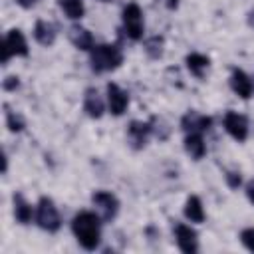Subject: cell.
<instances>
[{"instance_id":"obj_1","label":"cell","mask_w":254,"mask_h":254,"mask_svg":"<svg viewBox=\"0 0 254 254\" xmlns=\"http://www.w3.org/2000/svg\"><path fill=\"white\" fill-rule=\"evenodd\" d=\"M71 230L85 250H95L101 240V222L95 212L81 210L71 220Z\"/></svg>"},{"instance_id":"obj_2","label":"cell","mask_w":254,"mask_h":254,"mask_svg":"<svg viewBox=\"0 0 254 254\" xmlns=\"http://www.w3.org/2000/svg\"><path fill=\"white\" fill-rule=\"evenodd\" d=\"M89 62H91V69L95 73L113 71L121 65L123 54H121V48L115 44H99L89 50Z\"/></svg>"},{"instance_id":"obj_3","label":"cell","mask_w":254,"mask_h":254,"mask_svg":"<svg viewBox=\"0 0 254 254\" xmlns=\"http://www.w3.org/2000/svg\"><path fill=\"white\" fill-rule=\"evenodd\" d=\"M36 222L40 228L48 230V232H58L62 226V218L60 212L54 204V200L50 196H42L38 200V208H36Z\"/></svg>"},{"instance_id":"obj_4","label":"cell","mask_w":254,"mask_h":254,"mask_svg":"<svg viewBox=\"0 0 254 254\" xmlns=\"http://www.w3.org/2000/svg\"><path fill=\"white\" fill-rule=\"evenodd\" d=\"M121 20H123V32L127 34V38L131 40H141L143 38V12L139 8L137 2H129L125 8H123V14H121Z\"/></svg>"},{"instance_id":"obj_5","label":"cell","mask_w":254,"mask_h":254,"mask_svg":"<svg viewBox=\"0 0 254 254\" xmlns=\"http://www.w3.org/2000/svg\"><path fill=\"white\" fill-rule=\"evenodd\" d=\"M91 202L95 204V208H97V212H99V218L105 220V222L113 220L115 214H117V210H119V200H117V196L111 194V192H107V190H95V192L91 194Z\"/></svg>"},{"instance_id":"obj_6","label":"cell","mask_w":254,"mask_h":254,"mask_svg":"<svg viewBox=\"0 0 254 254\" xmlns=\"http://www.w3.org/2000/svg\"><path fill=\"white\" fill-rule=\"evenodd\" d=\"M224 129L232 139L242 143L248 137V119L236 111H228L224 115Z\"/></svg>"},{"instance_id":"obj_7","label":"cell","mask_w":254,"mask_h":254,"mask_svg":"<svg viewBox=\"0 0 254 254\" xmlns=\"http://www.w3.org/2000/svg\"><path fill=\"white\" fill-rule=\"evenodd\" d=\"M175 238H177L179 248L185 254H194L198 250V238H196V232L190 226H187L183 222H177L175 224Z\"/></svg>"},{"instance_id":"obj_8","label":"cell","mask_w":254,"mask_h":254,"mask_svg":"<svg viewBox=\"0 0 254 254\" xmlns=\"http://www.w3.org/2000/svg\"><path fill=\"white\" fill-rule=\"evenodd\" d=\"M153 131V121L149 123H143V121H131L129 127H127V139L131 143L133 149H143L149 135Z\"/></svg>"},{"instance_id":"obj_9","label":"cell","mask_w":254,"mask_h":254,"mask_svg":"<svg viewBox=\"0 0 254 254\" xmlns=\"http://www.w3.org/2000/svg\"><path fill=\"white\" fill-rule=\"evenodd\" d=\"M107 103L113 115H123V111L129 105V95L117 83H107Z\"/></svg>"},{"instance_id":"obj_10","label":"cell","mask_w":254,"mask_h":254,"mask_svg":"<svg viewBox=\"0 0 254 254\" xmlns=\"http://www.w3.org/2000/svg\"><path fill=\"white\" fill-rule=\"evenodd\" d=\"M230 87H232V91H234L238 97H242V99H248V97L252 95V91H254L252 79H250L242 69H238V67H234L232 73H230Z\"/></svg>"},{"instance_id":"obj_11","label":"cell","mask_w":254,"mask_h":254,"mask_svg":"<svg viewBox=\"0 0 254 254\" xmlns=\"http://www.w3.org/2000/svg\"><path fill=\"white\" fill-rule=\"evenodd\" d=\"M212 125V119L206 115H200L196 111H189L183 119H181V127L185 133H202Z\"/></svg>"},{"instance_id":"obj_12","label":"cell","mask_w":254,"mask_h":254,"mask_svg":"<svg viewBox=\"0 0 254 254\" xmlns=\"http://www.w3.org/2000/svg\"><path fill=\"white\" fill-rule=\"evenodd\" d=\"M83 109L85 113L91 117V119H99L105 111V105H103V99L101 95L97 93L95 87H87L85 89V95H83Z\"/></svg>"},{"instance_id":"obj_13","label":"cell","mask_w":254,"mask_h":254,"mask_svg":"<svg viewBox=\"0 0 254 254\" xmlns=\"http://www.w3.org/2000/svg\"><path fill=\"white\" fill-rule=\"evenodd\" d=\"M67 36H69V42H71L77 50L89 52V50L95 46V44H93V36H91V32H89L87 28L79 26V24H73V26L69 28Z\"/></svg>"},{"instance_id":"obj_14","label":"cell","mask_w":254,"mask_h":254,"mask_svg":"<svg viewBox=\"0 0 254 254\" xmlns=\"http://www.w3.org/2000/svg\"><path fill=\"white\" fill-rule=\"evenodd\" d=\"M4 42H6V46L10 48L12 56H28V42H26L24 34H22L18 28H12V30L6 34Z\"/></svg>"},{"instance_id":"obj_15","label":"cell","mask_w":254,"mask_h":254,"mask_svg":"<svg viewBox=\"0 0 254 254\" xmlns=\"http://www.w3.org/2000/svg\"><path fill=\"white\" fill-rule=\"evenodd\" d=\"M34 38L42 46H52L56 42V26L46 20H38L34 26Z\"/></svg>"},{"instance_id":"obj_16","label":"cell","mask_w":254,"mask_h":254,"mask_svg":"<svg viewBox=\"0 0 254 254\" xmlns=\"http://www.w3.org/2000/svg\"><path fill=\"white\" fill-rule=\"evenodd\" d=\"M185 149L187 153L192 157V159H202L204 153H206V145H204V139L200 133H187L185 137Z\"/></svg>"},{"instance_id":"obj_17","label":"cell","mask_w":254,"mask_h":254,"mask_svg":"<svg viewBox=\"0 0 254 254\" xmlns=\"http://www.w3.org/2000/svg\"><path fill=\"white\" fill-rule=\"evenodd\" d=\"M185 64H187V67H189V71H190L192 75H196V77H204V71L208 69L210 60H208L206 56H202V54L192 52V54H189V56L185 58Z\"/></svg>"},{"instance_id":"obj_18","label":"cell","mask_w":254,"mask_h":254,"mask_svg":"<svg viewBox=\"0 0 254 254\" xmlns=\"http://www.w3.org/2000/svg\"><path fill=\"white\" fill-rule=\"evenodd\" d=\"M185 216L190 222H204V208L196 194H190L185 202Z\"/></svg>"},{"instance_id":"obj_19","label":"cell","mask_w":254,"mask_h":254,"mask_svg":"<svg viewBox=\"0 0 254 254\" xmlns=\"http://www.w3.org/2000/svg\"><path fill=\"white\" fill-rule=\"evenodd\" d=\"M32 214H34V210H32L30 202L20 192L14 194V216H16V220L20 224H28L32 220Z\"/></svg>"},{"instance_id":"obj_20","label":"cell","mask_w":254,"mask_h":254,"mask_svg":"<svg viewBox=\"0 0 254 254\" xmlns=\"http://www.w3.org/2000/svg\"><path fill=\"white\" fill-rule=\"evenodd\" d=\"M60 8L65 12V16L69 20H79L85 12L83 0H60Z\"/></svg>"},{"instance_id":"obj_21","label":"cell","mask_w":254,"mask_h":254,"mask_svg":"<svg viewBox=\"0 0 254 254\" xmlns=\"http://www.w3.org/2000/svg\"><path fill=\"white\" fill-rule=\"evenodd\" d=\"M145 50H147L149 58H153V60L161 58V56H163V38H161V36H153L151 40H147Z\"/></svg>"},{"instance_id":"obj_22","label":"cell","mask_w":254,"mask_h":254,"mask_svg":"<svg viewBox=\"0 0 254 254\" xmlns=\"http://www.w3.org/2000/svg\"><path fill=\"white\" fill-rule=\"evenodd\" d=\"M6 123H8V129H10L12 133H20V131L26 127L22 115H18L16 111H10L8 107H6Z\"/></svg>"},{"instance_id":"obj_23","label":"cell","mask_w":254,"mask_h":254,"mask_svg":"<svg viewBox=\"0 0 254 254\" xmlns=\"http://www.w3.org/2000/svg\"><path fill=\"white\" fill-rule=\"evenodd\" d=\"M240 240H242V244H244L250 252H254V226L244 228V230L240 232Z\"/></svg>"},{"instance_id":"obj_24","label":"cell","mask_w":254,"mask_h":254,"mask_svg":"<svg viewBox=\"0 0 254 254\" xmlns=\"http://www.w3.org/2000/svg\"><path fill=\"white\" fill-rule=\"evenodd\" d=\"M226 183H228L230 189H238L240 183H242L240 173H236V171H228V173H226Z\"/></svg>"},{"instance_id":"obj_25","label":"cell","mask_w":254,"mask_h":254,"mask_svg":"<svg viewBox=\"0 0 254 254\" xmlns=\"http://www.w3.org/2000/svg\"><path fill=\"white\" fill-rule=\"evenodd\" d=\"M18 85H20V81H18V77H14V75L6 77V79H4V83H2V87H4V89H8V91H10V89H16Z\"/></svg>"},{"instance_id":"obj_26","label":"cell","mask_w":254,"mask_h":254,"mask_svg":"<svg viewBox=\"0 0 254 254\" xmlns=\"http://www.w3.org/2000/svg\"><path fill=\"white\" fill-rule=\"evenodd\" d=\"M0 50H2V64L6 65L8 64V60H10V56H12V52H10V48L6 46V42L2 40V46H0Z\"/></svg>"},{"instance_id":"obj_27","label":"cell","mask_w":254,"mask_h":254,"mask_svg":"<svg viewBox=\"0 0 254 254\" xmlns=\"http://www.w3.org/2000/svg\"><path fill=\"white\" fill-rule=\"evenodd\" d=\"M246 196H248V200L254 204V179L246 183Z\"/></svg>"},{"instance_id":"obj_28","label":"cell","mask_w":254,"mask_h":254,"mask_svg":"<svg viewBox=\"0 0 254 254\" xmlns=\"http://www.w3.org/2000/svg\"><path fill=\"white\" fill-rule=\"evenodd\" d=\"M36 2H38V0H18V4H20L22 8H32Z\"/></svg>"},{"instance_id":"obj_29","label":"cell","mask_w":254,"mask_h":254,"mask_svg":"<svg viewBox=\"0 0 254 254\" xmlns=\"http://www.w3.org/2000/svg\"><path fill=\"white\" fill-rule=\"evenodd\" d=\"M167 6L169 8H177L179 6V0H167Z\"/></svg>"},{"instance_id":"obj_30","label":"cell","mask_w":254,"mask_h":254,"mask_svg":"<svg viewBox=\"0 0 254 254\" xmlns=\"http://www.w3.org/2000/svg\"><path fill=\"white\" fill-rule=\"evenodd\" d=\"M248 22H250V26H254V12L248 14Z\"/></svg>"},{"instance_id":"obj_31","label":"cell","mask_w":254,"mask_h":254,"mask_svg":"<svg viewBox=\"0 0 254 254\" xmlns=\"http://www.w3.org/2000/svg\"><path fill=\"white\" fill-rule=\"evenodd\" d=\"M101 2H111V0H101Z\"/></svg>"}]
</instances>
